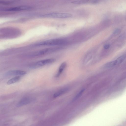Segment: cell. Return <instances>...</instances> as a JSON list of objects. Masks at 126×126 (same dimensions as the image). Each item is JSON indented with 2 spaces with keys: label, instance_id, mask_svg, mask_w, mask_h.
<instances>
[{
  "label": "cell",
  "instance_id": "cell-11",
  "mask_svg": "<svg viewBox=\"0 0 126 126\" xmlns=\"http://www.w3.org/2000/svg\"><path fill=\"white\" fill-rule=\"evenodd\" d=\"M20 78V77L19 76L15 77L7 81V84L8 85H10L15 83L19 81Z\"/></svg>",
  "mask_w": 126,
  "mask_h": 126
},
{
  "label": "cell",
  "instance_id": "cell-6",
  "mask_svg": "<svg viewBox=\"0 0 126 126\" xmlns=\"http://www.w3.org/2000/svg\"><path fill=\"white\" fill-rule=\"evenodd\" d=\"M26 73V72L20 70L11 71L7 73V75L10 76L24 75Z\"/></svg>",
  "mask_w": 126,
  "mask_h": 126
},
{
  "label": "cell",
  "instance_id": "cell-1",
  "mask_svg": "<svg viewBox=\"0 0 126 126\" xmlns=\"http://www.w3.org/2000/svg\"><path fill=\"white\" fill-rule=\"evenodd\" d=\"M66 41L61 39L49 40L36 43L33 46H53L60 45L66 44Z\"/></svg>",
  "mask_w": 126,
  "mask_h": 126
},
{
  "label": "cell",
  "instance_id": "cell-5",
  "mask_svg": "<svg viewBox=\"0 0 126 126\" xmlns=\"http://www.w3.org/2000/svg\"><path fill=\"white\" fill-rule=\"evenodd\" d=\"M32 8L28 6H21L9 8H1L0 10L5 11H17L31 10Z\"/></svg>",
  "mask_w": 126,
  "mask_h": 126
},
{
  "label": "cell",
  "instance_id": "cell-10",
  "mask_svg": "<svg viewBox=\"0 0 126 126\" xmlns=\"http://www.w3.org/2000/svg\"><path fill=\"white\" fill-rule=\"evenodd\" d=\"M66 65V63L64 62L62 63L59 68L56 77H58L60 76L65 69Z\"/></svg>",
  "mask_w": 126,
  "mask_h": 126
},
{
  "label": "cell",
  "instance_id": "cell-12",
  "mask_svg": "<svg viewBox=\"0 0 126 126\" xmlns=\"http://www.w3.org/2000/svg\"><path fill=\"white\" fill-rule=\"evenodd\" d=\"M85 90V89H83L81 90L76 96L73 100V102L75 101L79 98L82 96L83 93Z\"/></svg>",
  "mask_w": 126,
  "mask_h": 126
},
{
  "label": "cell",
  "instance_id": "cell-13",
  "mask_svg": "<svg viewBox=\"0 0 126 126\" xmlns=\"http://www.w3.org/2000/svg\"><path fill=\"white\" fill-rule=\"evenodd\" d=\"M114 61L108 62L104 66V67L106 68H110L114 66Z\"/></svg>",
  "mask_w": 126,
  "mask_h": 126
},
{
  "label": "cell",
  "instance_id": "cell-16",
  "mask_svg": "<svg viewBox=\"0 0 126 126\" xmlns=\"http://www.w3.org/2000/svg\"><path fill=\"white\" fill-rule=\"evenodd\" d=\"M99 1H89V3L93 4H97L98 3Z\"/></svg>",
  "mask_w": 126,
  "mask_h": 126
},
{
  "label": "cell",
  "instance_id": "cell-3",
  "mask_svg": "<svg viewBox=\"0 0 126 126\" xmlns=\"http://www.w3.org/2000/svg\"><path fill=\"white\" fill-rule=\"evenodd\" d=\"M55 59L50 58L46 59L32 63L29 65V68L32 69L38 68L45 65L52 63L55 61Z\"/></svg>",
  "mask_w": 126,
  "mask_h": 126
},
{
  "label": "cell",
  "instance_id": "cell-7",
  "mask_svg": "<svg viewBox=\"0 0 126 126\" xmlns=\"http://www.w3.org/2000/svg\"><path fill=\"white\" fill-rule=\"evenodd\" d=\"M32 99L30 98H25L22 99L18 103L17 105L18 106H23L30 103Z\"/></svg>",
  "mask_w": 126,
  "mask_h": 126
},
{
  "label": "cell",
  "instance_id": "cell-14",
  "mask_svg": "<svg viewBox=\"0 0 126 126\" xmlns=\"http://www.w3.org/2000/svg\"><path fill=\"white\" fill-rule=\"evenodd\" d=\"M88 2L89 1L88 0L78 1H73L72 3L75 4H81L88 3Z\"/></svg>",
  "mask_w": 126,
  "mask_h": 126
},
{
  "label": "cell",
  "instance_id": "cell-8",
  "mask_svg": "<svg viewBox=\"0 0 126 126\" xmlns=\"http://www.w3.org/2000/svg\"><path fill=\"white\" fill-rule=\"evenodd\" d=\"M69 89L65 88L62 89L55 93L53 95V97L54 98H56L67 92Z\"/></svg>",
  "mask_w": 126,
  "mask_h": 126
},
{
  "label": "cell",
  "instance_id": "cell-4",
  "mask_svg": "<svg viewBox=\"0 0 126 126\" xmlns=\"http://www.w3.org/2000/svg\"><path fill=\"white\" fill-rule=\"evenodd\" d=\"M60 49L58 47L46 48L35 52L32 53L31 55L32 56H36L43 55L54 52Z\"/></svg>",
  "mask_w": 126,
  "mask_h": 126
},
{
  "label": "cell",
  "instance_id": "cell-2",
  "mask_svg": "<svg viewBox=\"0 0 126 126\" xmlns=\"http://www.w3.org/2000/svg\"><path fill=\"white\" fill-rule=\"evenodd\" d=\"M72 15L70 13H63L51 12L42 15L40 17L57 18H66L71 17Z\"/></svg>",
  "mask_w": 126,
  "mask_h": 126
},
{
  "label": "cell",
  "instance_id": "cell-9",
  "mask_svg": "<svg viewBox=\"0 0 126 126\" xmlns=\"http://www.w3.org/2000/svg\"><path fill=\"white\" fill-rule=\"evenodd\" d=\"M126 58L125 55H124L117 58L114 61L115 66L122 63L125 60Z\"/></svg>",
  "mask_w": 126,
  "mask_h": 126
},
{
  "label": "cell",
  "instance_id": "cell-15",
  "mask_svg": "<svg viewBox=\"0 0 126 126\" xmlns=\"http://www.w3.org/2000/svg\"><path fill=\"white\" fill-rule=\"evenodd\" d=\"M121 32L120 29H117L113 33L114 35H116L119 34Z\"/></svg>",
  "mask_w": 126,
  "mask_h": 126
},
{
  "label": "cell",
  "instance_id": "cell-17",
  "mask_svg": "<svg viewBox=\"0 0 126 126\" xmlns=\"http://www.w3.org/2000/svg\"><path fill=\"white\" fill-rule=\"evenodd\" d=\"M110 47V45L109 44H106L104 47L105 49H109Z\"/></svg>",
  "mask_w": 126,
  "mask_h": 126
}]
</instances>
